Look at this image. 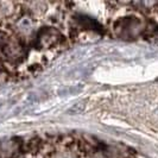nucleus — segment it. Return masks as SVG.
<instances>
[{
    "label": "nucleus",
    "instance_id": "1",
    "mask_svg": "<svg viewBox=\"0 0 158 158\" xmlns=\"http://www.w3.org/2000/svg\"><path fill=\"white\" fill-rule=\"evenodd\" d=\"M142 27V22L135 17H125L119 19L114 25V31L120 38H133Z\"/></svg>",
    "mask_w": 158,
    "mask_h": 158
},
{
    "label": "nucleus",
    "instance_id": "2",
    "mask_svg": "<svg viewBox=\"0 0 158 158\" xmlns=\"http://www.w3.org/2000/svg\"><path fill=\"white\" fill-rule=\"evenodd\" d=\"M61 33L55 30V29H51V27H44L42 29V31L38 33L37 36V45L40 48H52L55 47L56 44L60 43L61 40Z\"/></svg>",
    "mask_w": 158,
    "mask_h": 158
},
{
    "label": "nucleus",
    "instance_id": "3",
    "mask_svg": "<svg viewBox=\"0 0 158 158\" xmlns=\"http://www.w3.org/2000/svg\"><path fill=\"white\" fill-rule=\"evenodd\" d=\"M5 48H6V54L10 56H19L23 52V47L18 40H10Z\"/></svg>",
    "mask_w": 158,
    "mask_h": 158
},
{
    "label": "nucleus",
    "instance_id": "4",
    "mask_svg": "<svg viewBox=\"0 0 158 158\" xmlns=\"http://www.w3.org/2000/svg\"><path fill=\"white\" fill-rule=\"evenodd\" d=\"M55 158H73L69 155V153H60V155H57Z\"/></svg>",
    "mask_w": 158,
    "mask_h": 158
}]
</instances>
